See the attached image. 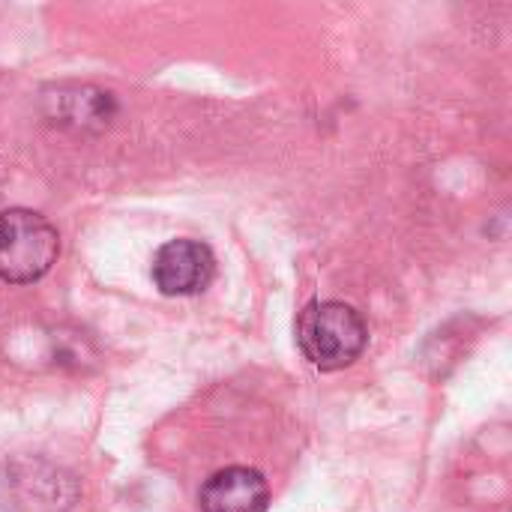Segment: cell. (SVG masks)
<instances>
[{
	"label": "cell",
	"mask_w": 512,
	"mask_h": 512,
	"mask_svg": "<svg viewBox=\"0 0 512 512\" xmlns=\"http://www.w3.org/2000/svg\"><path fill=\"white\" fill-rule=\"evenodd\" d=\"M201 512H267L270 489L255 468L216 471L198 495Z\"/></svg>",
	"instance_id": "277c9868"
},
{
	"label": "cell",
	"mask_w": 512,
	"mask_h": 512,
	"mask_svg": "<svg viewBox=\"0 0 512 512\" xmlns=\"http://www.w3.org/2000/svg\"><path fill=\"white\" fill-rule=\"evenodd\" d=\"M60 237L57 228L24 207L0 213V279L27 285L42 279L57 261Z\"/></svg>",
	"instance_id": "7a4b0ae2"
},
{
	"label": "cell",
	"mask_w": 512,
	"mask_h": 512,
	"mask_svg": "<svg viewBox=\"0 0 512 512\" xmlns=\"http://www.w3.org/2000/svg\"><path fill=\"white\" fill-rule=\"evenodd\" d=\"M9 483L12 507H24V510H45L60 512L69 507V501L75 495H63V489H72V480L63 477L60 471L48 468V474H39V465H24V471H9Z\"/></svg>",
	"instance_id": "5b68a950"
},
{
	"label": "cell",
	"mask_w": 512,
	"mask_h": 512,
	"mask_svg": "<svg viewBox=\"0 0 512 512\" xmlns=\"http://www.w3.org/2000/svg\"><path fill=\"white\" fill-rule=\"evenodd\" d=\"M369 342L363 315L342 300H312L297 318V345L303 357L321 372L351 366Z\"/></svg>",
	"instance_id": "6da1fadb"
},
{
	"label": "cell",
	"mask_w": 512,
	"mask_h": 512,
	"mask_svg": "<svg viewBox=\"0 0 512 512\" xmlns=\"http://www.w3.org/2000/svg\"><path fill=\"white\" fill-rule=\"evenodd\" d=\"M216 276V258L201 240H168L153 255V282L165 297L201 294Z\"/></svg>",
	"instance_id": "3957f363"
}]
</instances>
